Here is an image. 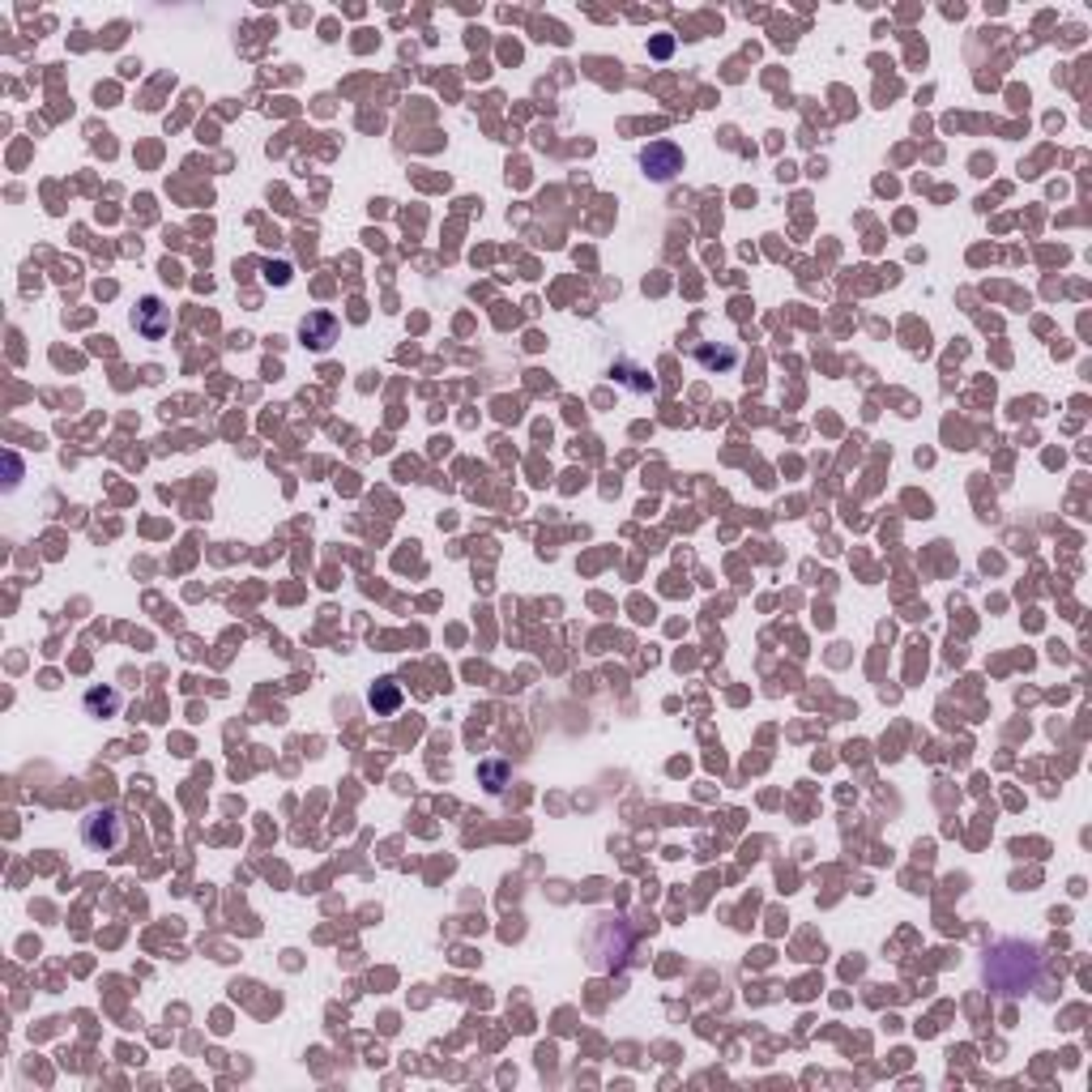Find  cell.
<instances>
[{"mask_svg":"<svg viewBox=\"0 0 1092 1092\" xmlns=\"http://www.w3.org/2000/svg\"><path fill=\"white\" fill-rule=\"evenodd\" d=\"M1041 977V948L1024 939H998L986 952V986L998 998H1020L1029 994Z\"/></svg>","mask_w":1092,"mask_h":1092,"instance_id":"1","label":"cell"},{"mask_svg":"<svg viewBox=\"0 0 1092 1092\" xmlns=\"http://www.w3.org/2000/svg\"><path fill=\"white\" fill-rule=\"evenodd\" d=\"M640 167H645V176L649 179L666 184V179H675L678 171H683V150H678L675 141H649V145L640 150Z\"/></svg>","mask_w":1092,"mask_h":1092,"instance_id":"3","label":"cell"},{"mask_svg":"<svg viewBox=\"0 0 1092 1092\" xmlns=\"http://www.w3.org/2000/svg\"><path fill=\"white\" fill-rule=\"evenodd\" d=\"M133 324H137V333H145V338H162V333L171 329V308L154 295L141 299L137 312H133Z\"/></svg>","mask_w":1092,"mask_h":1092,"instance_id":"4","label":"cell"},{"mask_svg":"<svg viewBox=\"0 0 1092 1092\" xmlns=\"http://www.w3.org/2000/svg\"><path fill=\"white\" fill-rule=\"evenodd\" d=\"M367 704L376 709V713H398V704H401V687L393 683V678H380L376 687L367 692Z\"/></svg>","mask_w":1092,"mask_h":1092,"instance_id":"7","label":"cell"},{"mask_svg":"<svg viewBox=\"0 0 1092 1092\" xmlns=\"http://www.w3.org/2000/svg\"><path fill=\"white\" fill-rule=\"evenodd\" d=\"M124 836H128V824H124V815L116 807H94L81 819V845L90 854H119Z\"/></svg>","mask_w":1092,"mask_h":1092,"instance_id":"2","label":"cell"},{"mask_svg":"<svg viewBox=\"0 0 1092 1092\" xmlns=\"http://www.w3.org/2000/svg\"><path fill=\"white\" fill-rule=\"evenodd\" d=\"M299 338L308 341L312 350H329L338 341V320L329 316V312H312V316H303V324H299Z\"/></svg>","mask_w":1092,"mask_h":1092,"instance_id":"5","label":"cell"},{"mask_svg":"<svg viewBox=\"0 0 1092 1092\" xmlns=\"http://www.w3.org/2000/svg\"><path fill=\"white\" fill-rule=\"evenodd\" d=\"M86 709H90V713H116L119 695L111 692V687H107V692H99V687H94V692H86Z\"/></svg>","mask_w":1092,"mask_h":1092,"instance_id":"9","label":"cell"},{"mask_svg":"<svg viewBox=\"0 0 1092 1092\" xmlns=\"http://www.w3.org/2000/svg\"><path fill=\"white\" fill-rule=\"evenodd\" d=\"M482 776H487V790H496V794H499V790H504V776H508V773H504V764H487V768H482Z\"/></svg>","mask_w":1092,"mask_h":1092,"instance_id":"10","label":"cell"},{"mask_svg":"<svg viewBox=\"0 0 1092 1092\" xmlns=\"http://www.w3.org/2000/svg\"><path fill=\"white\" fill-rule=\"evenodd\" d=\"M265 278L286 286V282H291V265H265Z\"/></svg>","mask_w":1092,"mask_h":1092,"instance_id":"11","label":"cell"},{"mask_svg":"<svg viewBox=\"0 0 1092 1092\" xmlns=\"http://www.w3.org/2000/svg\"><path fill=\"white\" fill-rule=\"evenodd\" d=\"M611 376H615L619 384H628L632 393H653V389H657L653 376H645V372H640V367H632V363H615V367H611Z\"/></svg>","mask_w":1092,"mask_h":1092,"instance_id":"8","label":"cell"},{"mask_svg":"<svg viewBox=\"0 0 1092 1092\" xmlns=\"http://www.w3.org/2000/svg\"><path fill=\"white\" fill-rule=\"evenodd\" d=\"M695 363L700 367H709V372H735L738 367V350L730 346V341H700L695 346Z\"/></svg>","mask_w":1092,"mask_h":1092,"instance_id":"6","label":"cell"},{"mask_svg":"<svg viewBox=\"0 0 1092 1092\" xmlns=\"http://www.w3.org/2000/svg\"><path fill=\"white\" fill-rule=\"evenodd\" d=\"M653 56H670V39H657L653 43Z\"/></svg>","mask_w":1092,"mask_h":1092,"instance_id":"12","label":"cell"}]
</instances>
